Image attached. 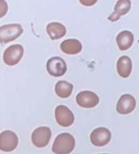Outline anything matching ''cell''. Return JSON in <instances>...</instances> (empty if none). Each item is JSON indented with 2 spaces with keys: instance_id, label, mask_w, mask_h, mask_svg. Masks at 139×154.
<instances>
[{
  "instance_id": "cell-1",
  "label": "cell",
  "mask_w": 139,
  "mask_h": 154,
  "mask_svg": "<svg viewBox=\"0 0 139 154\" xmlns=\"http://www.w3.org/2000/svg\"><path fill=\"white\" fill-rule=\"evenodd\" d=\"M75 139L68 133L58 135L53 142L52 151L56 154H69L75 147Z\"/></svg>"
},
{
  "instance_id": "cell-2",
  "label": "cell",
  "mask_w": 139,
  "mask_h": 154,
  "mask_svg": "<svg viewBox=\"0 0 139 154\" xmlns=\"http://www.w3.org/2000/svg\"><path fill=\"white\" fill-rule=\"evenodd\" d=\"M23 32L20 24H8L0 26V43L5 44L15 40Z\"/></svg>"
},
{
  "instance_id": "cell-3",
  "label": "cell",
  "mask_w": 139,
  "mask_h": 154,
  "mask_svg": "<svg viewBox=\"0 0 139 154\" xmlns=\"http://www.w3.org/2000/svg\"><path fill=\"white\" fill-rule=\"evenodd\" d=\"M24 49L21 45L15 44L9 46L3 54V61L8 66H15L20 63L23 58Z\"/></svg>"
},
{
  "instance_id": "cell-4",
  "label": "cell",
  "mask_w": 139,
  "mask_h": 154,
  "mask_svg": "<svg viewBox=\"0 0 139 154\" xmlns=\"http://www.w3.org/2000/svg\"><path fill=\"white\" fill-rule=\"evenodd\" d=\"M51 130L47 126H41L36 128L32 134V142L34 146L43 148L48 145L51 139Z\"/></svg>"
},
{
  "instance_id": "cell-5",
  "label": "cell",
  "mask_w": 139,
  "mask_h": 154,
  "mask_svg": "<svg viewBox=\"0 0 139 154\" xmlns=\"http://www.w3.org/2000/svg\"><path fill=\"white\" fill-rule=\"evenodd\" d=\"M19 143L17 135L11 130H5L0 133V150L3 152L13 151Z\"/></svg>"
},
{
  "instance_id": "cell-6",
  "label": "cell",
  "mask_w": 139,
  "mask_h": 154,
  "mask_svg": "<svg viewBox=\"0 0 139 154\" xmlns=\"http://www.w3.org/2000/svg\"><path fill=\"white\" fill-rule=\"evenodd\" d=\"M46 69L49 75L53 76H62L67 72V63L62 58L52 57L46 63Z\"/></svg>"
},
{
  "instance_id": "cell-7",
  "label": "cell",
  "mask_w": 139,
  "mask_h": 154,
  "mask_svg": "<svg viewBox=\"0 0 139 154\" xmlns=\"http://www.w3.org/2000/svg\"><path fill=\"white\" fill-rule=\"evenodd\" d=\"M55 117L60 126L64 127L71 126L74 122V115L67 106L60 105L55 109Z\"/></svg>"
},
{
  "instance_id": "cell-8",
  "label": "cell",
  "mask_w": 139,
  "mask_h": 154,
  "mask_svg": "<svg viewBox=\"0 0 139 154\" xmlns=\"http://www.w3.org/2000/svg\"><path fill=\"white\" fill-rule=\"evenodd\" d=\"M111 133L105 127H98L93 130L90 134V141L96 146H104L110 142Z\"/></svg>"
},
{
  "instance_id": "cell-9",
  "label": "cell",
  "mask_w": 139,
  "mask_h": 154,
  "mask_svg": "<svg viewBox=\"0 0 139 154\" xmlns=\"http://www.w3.org/2000/svg\"><path fill=\"white\" fill-rule=\"evenodd\" d=\"M77 103L82 108H93L99 103V97L91 91H82L77 95Z\"/></svg>"
},
{
  "instance_id": "cell-10",
  "label": "cell",
  "mask_w": 139,
  "mask_h": 154,
  "mask_svg": "<svg viewBox=\"0 0 139 154\" xmlns=\"http://www.w3.org/2000/svg\"><path fill=\"white\" fill-rule=\"evenodd\" d=\"M136 106V100L130 94H124L120 97L117 103V112L119 114L125 115L131 113Z\"/></svg>"
},
{
  "instance_id": "cell-11",
  "label": "cell",
  "mask_w": 139,
  "mask_h": 154,
  "mask_svg": "<svg viewBox=\"0 0 139 154\" xmlns=\"http://www.w3.org/2000/svg\"><path fill=\"white\" fill-rule=\"evenodd\" d=\"M83 49L82 44L77 39L70 38L66 39L60 44V49L67 55H76L81 53Z\"/></svg>"
},
{
  "instance_id": "cell-12",
  "label": "cell",
  "mask_w": 139,
  "mask_h": 154,
  "mask_svg": "<svg viewBox=\"0 0 139 154\" xmlns=\"http://www.w3.org/2000/svg\"><path fill=\"white\" fill-rule=\"evenodd\" d=\"M131 1L129 0H119L117 2L115 7V12L108 17L111 22H115L121 18V16L127 14L131 9Z\"/></svg>"
},
{
  "instance_id": "cell-13",
  "label": "cell",
  "mask_w": 139,
  "mask_h": 154,
  "mask_svg": "<svg viewBox=\"0 0 139 154\" xmlns=\"http://www.w3.org/2000/svg\"><path fill=\"white\" fill-rule=\"evenodd\" d=\"M116 42L120 50H127L134 42V35L130 31H122L117 35Z\"/></svg>"
},
{
  "instance_id": "cell-14",
  "label": "cell",
  "mask_w": 139,
  "mask_h": 154,
  "mask_svg": "<svg viewBox=\"0 0 139 154\" xmlns=\"http://www.w3.org/2000/svg\"><path fill=\"white\" fill-rule=\"evenodd\" d=\"M117 70L120 76L128 78L131 73L132 63L130 58L127 56H123L119 58L117 63Z\"/></svg>"
},
{
  "instance_id": "cell-15",
  "label": "cell",
  "mask_w": 139,
  "mask_h": 154,
  "mask_svg": "<svg viewBox=\"0 0 139 154\" xmlns=\"http://www.w3.org/2000/svg\"><path fill=\"white\" fill-rule=\"evenodd\" d=\"M46 32L52 40L61 38L66 35L67 29L64 25L60 23H49L46 26Z\"/></svg>"
},
{
  "instance_id": "cell-16",
  "label": "cell",
  "mask_w": 139,
  "mask_h": 154,
  "mask_svg": "<svg viewBox=\"0 0 139 154\" xmlns=\"http://www.w3.org/2000/svg\"><path fill=\"white\" fill-rule=\"evenodd\" d=\"M73 89L74 86L64 80L59 81L55 86V92L60 98H68L72 94Z\"/></svg>"
},
{
  "instance_id": "cell-17",
  "label": "cell",
  "mask_w": 139,
  "mask_h": 154,
  "mask_svg": "<svg viewBox=\"0 0 139 154\" xmlns=\"http://www.w3.org/2000/svg\"><path fill=\"white\" fill-rule=\"evenodd\" d=\"M8 4L5 1L0 0V18H2L6 15L8 12Z\"/></svg>"
},
{
  "instance_id": "cell-18",
  "label": "cell",
  "mask_w": 139,
  "mask_h": 154,
  "mask_svg": "<svg viewBox=\"0 0 139 154\" xmlns=\"http://www.w3.org/2000/svg\"><path fill=\"white\" fill-rule=\"evenodd\" d=\"M80 2H81V4H83V5H93V4H95L96 2H97V1H82V0H81Z\"/></svg>"
},
{
  "instance_id": "cell-19",
  "label": "cell",
  "mask_w": 139,
  "mask_h": 154,
  "mask_svg": "<svg viewBox=\"0 0 139 154\" xmlns=\"http://www.w3.org/2000/svg\"><path fill=\"white\" fill-rule=\"evenodd\" d=\"M101 154H108V153H101Z\"/></svg>"
}]
</instances>
